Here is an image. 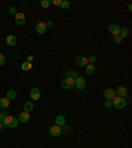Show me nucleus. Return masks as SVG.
I'll return each instance as SVG.
<instances>
[{
  "label": "nucleus",
  "mask_w": 132,
  "mask_h": 148,
  "mask_svg": "<svg viewBox=\"0 0 132 148\" xmlns=\"http://www.w3.org/2000/svg\"><path fill=\"white\" fill-rule=\"evenodd\" d=\"M112 106H114V107H116L118 110H122V108H124V107L127 106V101H126V98L115 97V98L112 99Z\"/></svg>",
  "instance_id": "nucleus-1"
},
{
  "label": "nucleus",
  "mask_w": 132,
  "mask_h": 148,
  "mask_svg": "<svg viewBox=\"0 0 132 148\" xmlns=\"http://www.w3.org/2000/svg\"><path fill=\"white\" fill-rule=\"evenodd\" d=\"M61 87H62V89H65V90H69V89H71V87H74V79H73V78L66 77L61 82Z\"/></svg>",
  "instance_id": "nucleus-2"
},
{
  "label": "nucleus",
  "mask_w": 132,
  "mask_h": 148,
  "mask_svg": "<svg viewBox=\"0 0 132 148\" xmlns=\"http://www.w3.org/2000/svg\"><path fill=\"white\" fill-rule=\"evenodd\" d=\"M74 86L77 87L78 90H83L85 87H86V81H85V78L77 77L75 79H74Z\"/></svg>",
  "instance_id": "nucleus-3"
},
{
  "label": "nucleus",
  "mask_w": 132,
  "mask_h": 148,
  "mask_svg": "<svg viewBox=\"0 0 132 148\" xmlns=\"http://www.w3.org/2000/svg\"><path fill=\"white\" fill-rule=\"evenodd\" d=\"M103 97L106 98V101H112V99L116 97V94H115V90L111 89V87H107V89L105 90V92H103Z\"/></svg>",
  "instance_id": "nucleus-4"
},
{
  "label": "nucleus",
  "mask_w": 132,
  "mask_h": 148,
  "mask_svg": "<svg viewBox=\"0 0 132 148\" xmlns=\"http://www.w3.org/2000/svg\"><path fill=\"white\" fill-rule=\"evenodd\" d=\"M29 97H31L32 101H38L41 97V91L38 87H32L31 92H29Z\"/></svg>",
  "instance_id": "nucleus-5"
},
{
  "label": "nucleus",
  "mask_w": 132,
  "mask_h": 148,
  "mask_svg": "<svg viewBox=\"0 0 132 148\" xmlns=\"http://www.w3.org/2000/svg\"><path fill=\"white\" fill-rule=\"evenodd\" d=\"M49 134L52 136H54V138H58V136L62 134V127H58L54 124V126H52L49 128Z\"/></svg>",
  "instance_id": "nucleus-6"
},
{
  "label": "nucleus",
  "mask_w": 132,
  "mask_h": 148,
  "mask_svg": "<svg viewBox=\"0 0 132 148\" xmlns=\"http://www.w3.org/2000/svg\"><path fill=\"white\" fill-rule=\"evenodd\" d=\"M25 21H27V18H25V15L23 12H17L15 15V23L17 25H24Z\"/></svg>",
  "instance_id": "nucleus-7"
},
{
  "label": "nucleus",
  "mask_w": 132,
  "mask_h": 148,
  "mask_svg": "<svg viewBox=\"0 0 132 148\" xmlns=\"http://www.w3.org/2000/svg\"><path fill=\"white\" fill-rule=\"evenodd\" d=\"M120 29H122V28H120L118 24H111L110 27H108V32H110V33L112 34L114 37H115V36H119Z\"/></svg>",
  "instance_id": "nucleus-8"
},
{
  "label": "nucleus",
  "mask_w": 132,
  "mask_h": 148,
  "mask_svg": "<svg viewBox=\"0 0 132 148\" xmlns=\"http://www.w3.org/2000/svg\"><path fill=\"white\" fill-rule=\"evenodd\" d=\"M5 42L8 46H15L16 44H17V37H16L15 34H8L5 38Z\"/></svg>",
  "instance_id": "nucleus-9"
},
{
  "label": "nucleus",
  "mask_w": 132,
  "mask_h": 148,
  "mask_svg": "<svg viewBox=\"0 0 132 148\" xmlns=\"http://www.w3.org/2000/svg\"><path fill=\"white\" fill-rule=\"evenodd\" d=\"M75 64L78 65V66H86V65H89V61H87L86 57H83V56H78L77 58H75Z\"/></svg>",
  "instance_id": "nucleus-10"
},
{
  "label": "nucleus",
  "mask_w": 132,
  "mask_h": 148,
  "mask_svg": "<svg viewBox=\"0 0 132 148\" xmlns=\"http://www.w3.org/2000/svg\"><path fill=\"white\" fill-rule=\"evenodd\" d=\"M115 94H116V97H120V98H126L127 89L124 86H119V87H116V90H115Z\"/></svg>",
  "instance_id": "nucleus-11"
},
{
  "label": "nucleus",
  "mask_w": 132,
  "mask_h": 148,
  "mask_svg": "<svg viewBox=\"0 0 132 148\" xmlns=\"http://www.w3.org/2000/svg\"><path fill=\"white\" fill-rule=\"evenodd\" d=\"M17 119H18V122H20V123H27L28 120H29V112H27V111L20 112Z\"/></svg>",
  "instance_id": "nucleus-12"
},
{
  "label": "nucleus",
  "mask_w": 132,
  "mask_h": 148,
  "mask_svg": "<svg viewBox=\"0 0 132 148\" xmlns=\"http://www.w3.org/2000/svg\"><path fill=\"white\" fill-rule=\"evenodd\" d=\"M36 32L38 34H44L46 32V25H45V23H37L36 24Z\"/></svg>",
  "instance_id": "nucleus-13"
},
{
  "label": "nucleus",
  "mask_w": 132,
  "mask_h": 148,
  "mask_svg": "<svg viewBox=\"0 0 132 148\" xmlns=\"http://www.w3.org/2000/svg\"><path fill=\"white\" fill-rule=\"evenodd\" d=\"M54 123H55V126L62 127V126H65V123H66V119H65L64 115H57L54 119Z\"/></svg>",
  "instance_id": "nucleus-14"
},
{
  "label": "nucleus",
  "mask_w": 132,
  "mask_h": 148,
  "mask_svg": "<svg viewBox=\"0 0 132 148\" xmlns=\"http://www.w3.org/2000/svg\"><path fill=\"white\" fill-rule=\"evenodd\" d=\"M12 120H13V116H11V115H7V116L4 118V119L1 120V122H3L4 126L8 127V128H9V127H11V124H12Z\"/></svg>",
  "instance_id": "nucleus-15"
},
{
  "label": "nucleus",
  "mask_w": 132,
  "mask_h": 148,
  "mask_svg": "<svg viewBox=\"0 0 132 148\" xmlns=\"http://www.w3.org/2000/svg\"><path fill=\"white\" fill-rule=\"evenodd\" d=\"M16 95H17V92H16L15 90H8L5 98L8 99V101H13V99H16Z\"/></svg>",
  "instance_id": "nucleus-16"
},
{
  "label": "nucleus",
  "mask_w": 132,
  "mask_h": 148,
  "mask_svg": "<svg viewBox=\"0 0 132 148\" xmlns=\"http://www.w3.org/2000/svg\"><path fill=\"white\" fill-rule=\"evenodd\" d=\"M85 69H86V74H89V75H92V74L95 73V66H94V65H91V64L86 65V66H85Z\"/></svg>",
  "instance_id": "nucleus-17"
},
{
  "label": "nucleus",
  "mask_w": 132,
  "mask_h": 148,
  "mask_svg": "<svg viewBox=\"0 0 132 148\" xmlns=\"http://www.w3.org/2000/svg\"><path fill=\"white\" fill-rule=\"evenodd\" d=\"M23 107H24V111H27V112H31V111L33 110L34 105H33V103H32V102H25V103H24V106H23Z\"/></svg>",
  "instance_id": "nucleus-18"
},
{
  "label": "nucleus",
  "mask_w": 132,
  "mask_h": 148,
  "mask_svg": "<svg viewBox=\"0 0 132 148\" xmlns=\"http://www.w3.org/2000/svg\"><path fill=\"white\" fill-rule=\"evenodd\" d=\"M128 34H129V29L128 28H123V29H120V33H119V36L122 37V38H127L128 37Z\"/></svg>",
  "instance_id": "nucleus-19"
},
{
  "label": "nucleus",
  "mask_w": 132,
  "mask_h": 148,
  "mask_svg": "<svg viewBox=\"0 0 132 148\" xmlns=\"http://www.w3.org/2000/svg\"><path fill=\"white\" fill-rule=\"evenodd\" d=\"M9 102H11V101H8L7 98H0V107H1V108H7L9 106Z\"/></svg>",
  "instance_id": "nucleus-20"
},
{
  "label": "nucleus",
  "mask_w": 132,
  "mask_h": 148,
  "mask_svg": "<svg viewBox=\"0 0 132 148\" xmlns=\"http://www.w3.org/2000/svg\"><path fill=\"white\" fill-rule=\"evenodd\" d=\"M21 69H23L24 71L31 70V69H32V64H31V62H28V61L23 62V64H21Z\"/></svg>",
  "instance_id": "nucleus-21"
},
{
  "label": "nucleus",
  "mask_w": 132,
  "mask_h": 148,
  "mask_svg": "<svg viewBox=\"0 0 132 148\" xmlns=\"http://www.w3.org/2000/svg\"><path fill=\"white\" fill-rule=\"evenodd\" d=\"M66 77H69V78H73V79H75L77 77H79L78 75V73L75 70H69L68 73H66Z\"/></svg>",
  "instance_id": "nucleus-22"
},
{
  "label": "nucleus",
  "mask_w": 132,
  "mask_h": 148,
  "mask_svg": "<svg viewBox=\"0 0 132 148\" xmlns=\"http://www.w3.org/2000/svg\"><path fill=\"white\" fill-rule=\"evenodd\" d=\"M61 9H64V11H66V9H69L70 8V1H68V0H64V1H62L61 3Z\"/></svg>",
  "instance_id": "nucleus-23"
},
{
  "label": "nucleus",
  "mask_w": 132,
  "mask_h": 148,
  "mask_svg": "<svg viewBox=\"0 0 132 148\" xmlns=\"http://www.w3.org/2000/svg\"><path fill=\"white\" fill-rule=\"evenodd\" d=\"M40 5L42 7V8H48V7L50 5V0H41V1H40Z\"/></svg>",
  "instance_id": "nucleus-24"
},
{
  "label": "nucleus",
  "mask_w": 132,
  "mask_h": 148,
  "mask_svg": "<svg viewBox=\"0 0 132 148\" xmlns=\"http://www.w3.org/2000/svg\"><path fill=\"white\" fill-rule=\"evenodd\" d=\"M87 61H89V64L94 65V64H95V61H96V57H95V56H90L89 58H87Z\"/></svg>",
  "instance_id": "nucleus-25"
},
{
  "label": "nucleus",
  "mask_w": 132,
  "mask_h": 148,
  "mask_svg": "<svg viewBox=\"0 0 132 148\" xmlns=\"http://www.w3.org/2000/svg\"><path fill=\"white\" fill-rule=\"evenodd\" d=\"M5 61H7L5 56H4V54H0V66H3V65L5 64Z\"/></svg>",
  "instance_id": "nucleus-26"
},
{
  "label": "nucleus",
  "mask_w": 132,
  "mask_h": 148,
  "mask_svg": "<svg viewBox=\"0 0 132 148\" xmlns=\"http://www.w3.org/2000/svg\"><path fill=\"white\" fill-rule=\"evenodd\" d=\"M114 41H115L116 44H122V42H123V38H122L120 36H115V37H114Z\"/></svg>",
  "instance_id": "nucleus-27"
},
{
  "label": "nucleus",
  "mask_w": 132,
  "mask_h": 148,
  "mask_svg": "<svg viewBox=\"0 0 132 148\" xmlns=\"http://www.w3.org/2000/svg\"><path fill=\"white\" fill-rule=\"evenodd\" d=\"M8 12L11 13V15H16V13H17V9H16V7H11V8L8 9Z\"/></svg>",
  "instance_id": "nucleus-28"
},
{
  "label": "nucleus",
  "mask_w": 132,
  "mask_h": 148,
  "mask_svg": "<svg viewBox=\"0 0 132 148\" xmlns=\"http://www.w3.org/2000/svg\"><path fill=\"white\" fill-rule=\"evenodd\" d=\"M62 3V0H52L50 1V4H54V5H61Z\"/></svg>",
  "instance_id": "nucleus-29"
},
{
  "label": "nucleus",
  "mask_w": 132,
  "mask_h": 148,
  "mask_svg": "<svg viewBox=\"0 0 132 148\" xmlns=\"http://www.w3.org/2000/svg\"><path fill=\"white\" fill-rule=\"evenodd\" d=\"M105 106L107 108H111V107H112V101H106L105 102Z\"/></svg>",
  "instance_id": "nucleus-30"
},
{
  "label": "nucleus",
  "mask_w": 132,
  "mask_h": 148,
  "mask_svg": "<svg viewBox=\"0 0 132 148\" xmlns=\"http://www.w3.org/2000/svg\"><path fill=\"white\" fill-rule=\"evenodd\" d=\"M7 115H8V114H7L5 111H1V112H0V120H3L4 118L7 116Z\"/></svg>",
  "instance_id": "nucleus-31"
},
{
  "label": "nucleus",
  "mask_w": 132,
  "mask_h": 148,
  "mask_svg": "<svg viewBox=\"0 0 132 148\" xmlns=\"http://www.w3.org/2000/svg\"><path fill=\"white\" fill-rule=\"evenodd\" d=\"M4 128H5V126L3 124V122L0 120V131H4Z\"/></svg>",
  "instance_id": "nucleus-32"
},
{
  "label": "nucleus",
  "mask_w": 132,
  "mask_h": 148,
  "mask_svg": "<svg viewBox=\"0 0 132 148\" xmlns=\"http://www.w3.org/2000/svg\"><path fill=\"white\" fill-rule=\"evenodd\" d=\"M45 25H46V28H48V27H53V21H52V20H50V21H48Z\"/></svg>",
  "instance_id": "nucleus-33"
},
{
  "label": "nucleus",
  "mask_w": 132,
  "mask_h": 148,
  "mask_svg": "<svg viewBox=\"0 0 132 148\" xmlns=\"http://www.w3.org/2000/svg\"><path fill=\"white\" fill-rule=\"evenodd\" d=\"M28 62H32L33 61V56H28V60H27Z\"/></svg>",
  "instance_id": "nucleus-34"
}]
</instances>
